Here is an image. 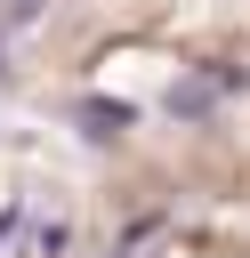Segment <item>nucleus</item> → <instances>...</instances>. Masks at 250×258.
<instances>
[{"label": "nucleus", "mask_w": 250, "mask_h": 258, "mask_svg": "<svg viewBox=\"0 0 250 258\" xmlns=\"http://www.w3.org/2000/svg\"><path fill=\"white\" fill-rule=\"evenodd\" d=\"M89 137H121L129 121H137V105H121V97H81V113H73Z\"/></svg>", "instance_id": "f03ea898"}, {"label": "nucleus", "mask_w": 250, "mask_h": 258, "mask_svg": "<svg viewBox=\"0 0 250 258\" xmlns=\"http://www.w3.org/2000/svg\"><path fill=\"white\" fill-rule=\"evenodd\" d=\"M8 234H24V210H0V242H8Z\"/></svg>", "instance_id": "7ed1b4c3"}, {"label": "nucleus", "mask_w": 250, "mask_h": 258, "mask_svg": "<svg viewBox=\"0 0 250 258\" xmlns=\"http://www.w3.org/2000/svg\"><path fill=\"white\" fill-rule=\"evenodd\" d=\"M113 258H137V250H113Z\"/></svg>", "instance_id": "20e7f679"}, {"label": "nucleus", "mask_w": 250, "mask_h": 258, "mask_svg": "<svg viewBox=\"0 0 250 258\" xmlns=\"http://www.w3.org/2000/svg\"><path fill=\"white\" fill-rule=\"evenodd\" d=\"M177 121H210V105H218V81L210 73H185V81H169V97H161Z\"/></svg>", "instance_id": "f257e3e1"}]
</instances>
